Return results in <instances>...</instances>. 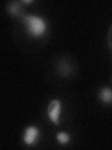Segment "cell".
I'll list each match as a JSON object with an SVG mask.
<instances>
[{
	"mask_svg": "<svg viewBox=\"0 0 112 150\" xmlns=\"http://www.w3.org/2000/svg\"><path fill=\"white\" fill-rule=\"evenodd\" d=\"M28 30L33 36H40L46 29V23L41 18L36 16H26L24 18Z\"/></svg>",
	"mask_w": 112,
	"mask_h": 150,
	"instance_id": "obj_1",
	"label": "cell"
},
{
	"mask_svg": "<svg viewBox=\"0 0 112 150\" xmlns=\"http://www.w3.org/2000/svg\"><path fill=\"white\" fill-rule=\"evenodd\" d=\"M60 111H61V103L59 100H55L50 103L49 108H48V114H49L50 120L55 124L59 123Z\"/></svg>",
	"mask_w": 112,
	"mask_h": 150,
	"instance_id": "obj_2",
	"label": "cell"
},
{
	"mask_svg": "<svg viewBox=\"0 0 112 150\" xmlns=\"http://www.w3.org/2000/svg\"><path fill=\"white\" fill-rule=\"evenodd\" d=\"M57 140L61 144H66V143H68V141H69V136L66 133L60 132V133L57 134Z\"/></svg>",
	"mask_w": 112,
	"mask_h": 150,
	"instance_id": "obj_5",
	"label": "cell"
},
{
	"mask_svg": "<svg viewBox=\"0 0 112 150\" xmlns=\"http://www.w3.org/2000/svg\"><path fill=\"white\" fill-rule=\"evenodd\" d=\"M23 3H31L32 1H22Z\"/></svg>",
	"mask_w": 112,
	"mask_h": 150,
	"instance_id": "obj_6",
	"label": "cell"
},
{
	"mask_svg": "<svg viewBox=\"0 0 112 150\" xmlns=\"http://www.w3.org/2000/svg\"><path fill=\"white\" fill-rule=\"evenodd\" d=\"M37 135H38V130H37L35 127H29V128L25 130L24 137H23L24 143L27 144H32L36 139Z\"/></svg>",
	"mask_w": 112,
	"mask_h": 150,
	"instance_id": "obj_3",
	"label": "cell"
},
{
	"mask_svg": "<svg viewBox=\"0 0 112 150\" xmlns=\"http://www.w3.org/2000/svg\"><path fill=\"white\" fill-rule=\"evenodd\" d=\"M100 98L103 101L105 102H111L112 101V90L109 88H103L100 92Z\"/></svg>",
	"mask_w": 112,
	"mask_h": 150,
	"instance_id": "obj_4",
	"label": "cell"
}]
</instances>
